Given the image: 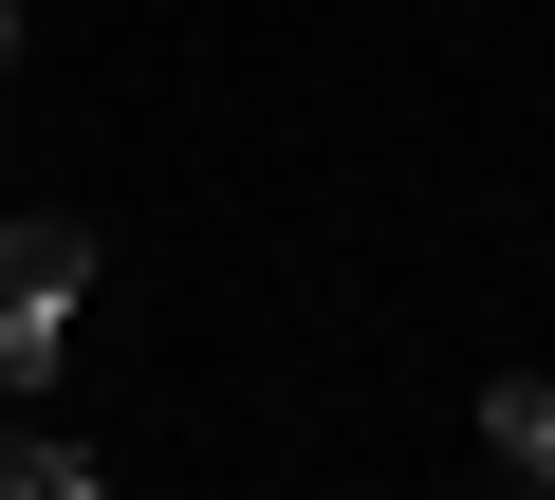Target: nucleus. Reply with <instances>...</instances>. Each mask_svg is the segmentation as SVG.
Here are the masks:
<instances>
[{
	"instance_id": "f257e3e1",
	"label": "nucleus",
	"mask_w": 555,
	"mask_h": 500,
	"mask_svg": "<svg viewBox=\"0 0 555 500\" xmlns=\"http://www.w3.org/2000/svg\"><path fill=\"white\" fill-rule=\"evenodd\" d=\"M75 316H93V222L0 204V389H56L75 371Z\"/></svg>"
},
{
	"instance_id": "f03ea898",
	"label": "nucleus",
	"mask_w": 555,
	"mask_h": 500,
	"mask_svg": "<svg viewBox=\"0 0 555 500\" xmlns=\"http://www.w3.org/2000/svg\"><path fill=\"white\" fill-rule=\"evenodd\" d=\"M481 445L537 463V445H555V371H500V389H481Z\"/></svg>"
},
{
	"instance_id": "7ed1b4c3",
	"label": "nucleus",
	"mask_w": 555,
	"mask_h": 500,
	"mask_svg": "<svg viewBox=\"0 0 555 500\" xmlns=\"http://www.w3.org/2000/svg\"><path fill=\"white\" fill-rule=\"evenodd\" d=\"M75 482H93V463H75L56 426H0V500H75Z\"/></svg>"
},
{
	"instance_id": "20e7f679",
	"label": "nucleus",
	"mask_w": 555,
	"mask_h": 500,
	"mask_svg": "<svg viewBox=\"0 0 555 500\" xmlns=\"http://www.w3.org/2000/svg\"><path fill=\"white\" fill-rule=\"evenodd\" d=\"M0 56H20V0H0Z\"/></svg>"
},
{
	"instance_id": "39448f33",
	"label": "nucleus",
	"mask_w": 555,
	"mask_h": 500,
	"mask_svg": "<svg viewBox=\"0 0 555 500\" xmlns=\"http://www.w3.org/2000/svg\"><path fill=\"white\" fill-rule=\"evenodd\" d=\"M75 500H112V482H75Z\"/></svg>"
},
{
	"instance_id": "423d86ee",
	"label": "nucleus",
	"mask_w": 555,
	"mask_h": 500,
	"mask_svg": "<svg viewBox=\"0 0 555 500\" xmlns=\"http://www.w3.org/2000/svg\"><path fill=\"white\" fill-rule=\"evenodd\" d=\"M537 482H555V445H537Z\"/></svg>"
}]
</instances>
